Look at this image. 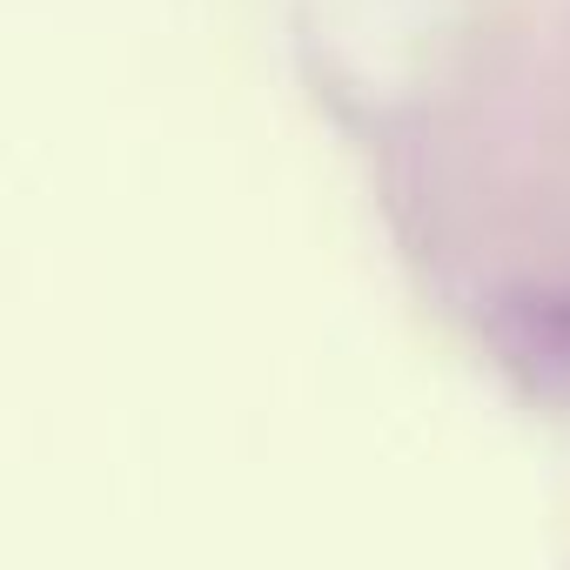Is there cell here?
I'll return each mask as SVG.
<instances>
[{
	"mask_svg": "<svg viewBox=\"0 0 570 570\" xmlns=\"http://www.w3.org/2000/svg\"><path fill=\"white\" fill-rule=\"evenodd\" d=\"M543 330H550V336H557V343L570 350V303H557V309H543Z\"/></svg>",
	"mask_w": 570,
	"mask_h": 570,
	"instance_id": "1",
	"label": "cell"
}]
</instances>
